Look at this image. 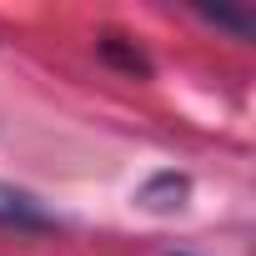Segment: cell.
Returning <instances> with one entry per match:
<instances>
[{
    "label": "cell",
    "mask_w": 256,
    "mask_h": 256,
    "mask_svg": "<svg viewBox=\"0 0 256 256\" xmlns=\"http://www.w3.org/2000/svg\"><path fill=\"white\" fill-rule=\"evenodd\" d=\"M0 226H16V231H60L66 221L56 211H46L36 196H26V191H0Z\"/></svg>",
    "instance_id": "obj_1"
},
{
    "label": "cell",
    "mask_w": 256,
    "mask_h": 256,
    "mask_svg": "<svg viewBox=\"0 0 256 256\" xmlns=\"http://www.w3.org/2000/svg\"><path fill=\"white\" fill-rule=\"evenodd\" d=\"M186 196H191V176H181V171H156V176H146L141 191H136V201H141L146 211H156V216L181 211Z\"/></svg>",
    "instance_id": "obj_2"
},
{
    "label": "cell",
    "mask_w": 256,
    "mask_h": 256,
    "mask_svg": "<svg viewBox=\"0 0 256 256\" xmlns=\"http://www.w3.org/2000/svg\"><path fill=\"white\" fill-rule=\"evenodd\" d=\"M96 56L106 60V66H116L120 76H131V80H151V56L131 40V36H116V30H106V36H96Z\"/></svg>",
    "instance_id": "obj_3"
},
{
    "label": "cell",
    "mask_w": 256,
    "mask_h": 256,
    "mask_svg": "<svg viewBox=\"0 0 256 256\" xmlns=\"http://www.w3.org/2000/svg\"><path fill=\"white\" fill-rule=\"evenodd\" d=\"M196 16H201V20H211V26H221V30H231L236 40H251V36H256V16H251V10H231V6H201Z\"/></svg>",
    "instance_id": "obj_4"
},
{
    "label": "cell",
    "mask_w": 256,
    "mask_h": 256,
    "mask_svg": "<svg viewBox=\"0 0 256 256\" xmlns=\"http://www.w3.org/2000/svg\"><path fill=\"white\" fill-rule=\"evenodd\" d=\"M166 256H191V251H166Z\"/></svg>",
    "instance_id": "obj_5"
}]
</instances>
